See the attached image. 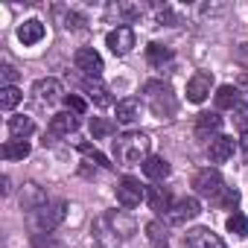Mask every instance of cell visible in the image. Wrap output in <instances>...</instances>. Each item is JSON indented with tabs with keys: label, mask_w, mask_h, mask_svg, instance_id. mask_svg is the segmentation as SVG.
<instances>
[{
	"label": "cell",
	"mask_w": 248,
	"mask_h": 248,
	"mask_svg": "<svg viewBox=\"0 0 248 248\" xmlns=\"http://www.w3.org/2000/svg\"><path fill=\"white\" fill-rule=\"evenodd\" d=\"M233 59H236V64H239V67H245V70H248V44H239V47H236V53H233Z\"/></svg>",
	"instance_id": "39"
},
{
	"label": "cell",
	"mask_w": 248,
	"mask_h": 248,
	"mask_svg": "<svg viewBox=\"0 0 248 248\" xmlns=\"http://www.w3.org/2000/svg\"><path fill=\"white\" fill-rule=\"evenodd\" d=\"M73 62H76V70L85 73V76L93 79V82H96V79L102 76V70H105V62H102V56H99L93 47H82V50H76Z\"/></svg>",
	"instance_id": "5"
},
{
	"label": "cell",
	"mask_w": 248,
	"mask_h": 248,
	"mask_svg": "<svg viewBox=\"0 0 248 248\" xmlns=\"http://www.w3.org/2000/svg\"><path fill=\"white\" fill-rule=\"evenodd\" d=\"M143 99H146V105L152 108V114L158 120H170L178 111V102H175L172 88L167 82H161V79H149L143 85Z\"/></svg>",
	"instance_id": "2"
},
{
	"label": "cell",
	"mask_w": 248,
	"mask_h": 248,
	"mask_svg": "<svg viewBox=\"0 0 248 248\" xmlns=\"http://www.w3.org/2000/svg\"><path fill=\"white\" fill-rule=\"evenodd\" d=\"M239 146H242V155L248 158V132H242V138H239Z\"/></svg>",
	"instance_id": "40"
},
{
	"label": "cell",
	"mask_w": 248,
	"mask_h": 248,
	"mask_svg": "<svg viewBox=\"0 0 248 248\" xmlns=\"http://www.w3.org/2000/svg\"><path fill=\"white\" fill-rule=\"evenodd\" d=\"M219 129H222V117H219V114H207V111H204V114L196 117V135H199L202 140L213 138Z\"/></svg>",
	"instance_id": "21"
},
{
	"label": "cell",
	"mask_w": 248,
	"mask_h": 248,
	"mask_svg": "<svg viewBox=\"0 0 248 248\" xmlns=\"http://www.w3.org/2000/svg\"><path fill=\"white\" fill-rule=\"evenodd\" d=\"M91 245L93 248H117L120 245V236L114 233V228L108 225L105 216L93 219V225H91Z\"/></svg>",
	"instance_id": "9"
},
{
	"label": "cell",
	"mask_w": 248,
	"mask_h": 248,
	"mask_svg": "<svg viewBox=\"0 0 248 248\" xmlns=\"http://www.w3.org/2000/svg\"><path fill=\"white\" fill-rule=\"evenodd\" d=\"M170 59H172V50H170V47H164V44H155V41L146 47V62H149L152 67H164Z\"/></svg>",
	"instance_id": "26"
},
{
	"label": "cell",
	"mask_w": 248,
	"mask_h": 248,
	"mask_svg": "<svg viewBox=\"0 0 248 248\" xmlns=\"http://www.w3.org/2000/svg\"><path fill=\"white\" fill-rule=\"evenodd\" d=\"M44 204H47V193H44L35 181H27L24 190H21V207L30 210V213H35V210H41Z\"/></svg>",
	"instance_id": "13"
},
{
	"label": "cell",
	"mask_w": 248,
	"mask_h": 248,
	"mask_svg": "<svg viewBox=\"0 0 248 248\" xmlns=\"http://www.w3.org/2000/svg\"><path fill=\"white\" fill-rule=\"evenodd\" d=\"M225 228L233 233V236H248V216H242V213H233V216H228V222H225Z\"/></svg>",
	"instance_id": "31"
},
{
	"label": "cell",
	"mask_w": 248,
	"mask_h": 248,
	"mask_svg": "<svg viewBox=\"0 0 248 248\" xmlns=\"http://www.w3.org/2000/svg\"><path fill=\"white\" fill-rule=\"evenodd\" d=\"M105 44L114 56H129L135 50V30L132 27H117L105 35Z\"/></svg>",
	"instance_id": "7"
},
{
	"label": "cell",
	"mask_w": 248,
	"mask_h": 248,
	"mask_svg": "<svg viewBox=\"0 0 248 248\" xmlns=\"http://www.w3.org/2000/svg\"><path fill=\"white\" fill-rule=\"evenodd\" d=\"M56 15H59V21H62V27H64V30L79 32V30H85V27H88V18H85L82 12L70 9V6H56Z\"/></svg>",
	"instance_id": "22"
},
{
	"label": "cell",
	"mask_w": 248,
	"mask_h": 248,
	"mask_svg": "<svg viewBox=\"0 0 248 248\" xmlns=\"http://www.w3.org/2000/svg\"><path fill=\"white\" fill-rule=\"evenodd\" d=\"M138 117H140V102H138L135 96L117 102V123H123V126H132Z\"/></svg>",
	"instance_id": "23"
},
{
	"label": "cell",
	"mask_w": 248,
	"mask_h": 248,
	"mask_svg": "<svg viewBox=\"0 0 248 248\" xmlns=\"http://www.w3.org/2000/svg\"><path fill=\"white\" fill-rule=\"evenodd\" d=\"M143 199H146V190H143V184H140L138 178L126 175V178H123V181L117 184V202H120V207L135 210Z\"/></svg>",
	"instance_id": "4"
},
{
	"label": "cell",
	"mask_w": 248,
	"mask_h": 248,
	"mask_svg": "<svg viewBox=\"0 0 248 248\" xmlns=\"http://www.w3.org/2000/svg\"><path fill=\"white\" fill-rule=\"evenodd\" d=\"M158 21H161V24H167V27H178V24H184V21H181V15H178V12H172L170 6H164V9L158 12Z\"/></svg>",
	"instance_id": "34"
},
{
	"label": "cell",
	"mask_w": 248,
	"mask_h": 248,
	"mask_svg": "<svg viewBox=\"0 0 248 248\" xmlns=\"http://www.w3.org/2000/svg\"><path fill=\"white\" fill-rule=\"evenodd\" d=\"M117 132V126L111 120H105V117H91V135H93V140H105V138H111Z\"/></svg>",
	"instance_id": "28"
},
{
	"label": "cell",
	"mask_w": 248,
	"mask_h": 248,
	"mask_svg": "<svg viewBox=\"0 0 248 248\" xmlns=\"http://www.w3.org/2000/svg\"><path fill=\"white\" fill-rule=\"evenodd\" d=\"M88 96H91V102H93V105H99V108H108V105H114V96H111V91H108L105 85H99V82H91V85H88Z\"/></svg>",
	"instance_id": "27"
},
{
	"label": "cell",
	"mask_w": 248,
	"mask_h": 248,
	"mask_svg": "<svg viewBox=\"0 0 248 248\" xmlns=\"http://www.w3.org/2000/svg\"><path fill=\"white\" fill-rule=\"evenodd\" d=\"M181 248H225V242L210 228H190L181 239Z\"/></svg>",
	"instance_id": "10"
},
{
	"label": "cell",
	"mask_w": 248,
	"mask_h": 248,
	"mask_svg": "<svg viewBox=\"0 0 248 248\" xmlns=\"http://www.w3.org/2000/svg\"><path fill=\"white\" fill-rule=\"evenodd\" d=\"M0 76H3V88H12L18 82V70L12 64H3V70H0Z\"/></svg>",
	"instance_id": "38"
},
{
	"label": "cell",
	"mask_w": 248,
	"mask_h": 248,
	"mask_svg": "<svg viewBox=\"0 0 248 248\" xmlns=\"http://www.w3.org/2000/svg\"><path fill=\"white\" fill-rule=\"evenodd\" d=\"M24 99V93H21V88H0V108H3V111H12L18 102Z\"/></svg>",
	"instance_id": "30"
},
{
	"label": "cell",
	"mask_w": 248,
	"mask_h": 248,
	"mask_svg": "<svg viewBox=\"0 0 248 248\" xmlns=\"http://www.w3.org/2000/svg\"><path fill=\"white\" fill-rule=\"evenodd\" d=\"M30 155V143L27 140H6L3 143V158L6 161H24Z\"/></svg>",
	"instance_id": "29"
},
{
	"label": "cell",
	"mask_w": 248,
	"mask_h": 248,
	"mask_svg": "<svg viewBox=\"0 0 248 248\" xmlns=\"http://www.w3.org/2000/svg\"><path fill=\"white\" fill-rule=\"evenodd\" d=\"M140 167H143V175H146V178H152V181H164V178L172 172L170 161H167V158H158V155H149Z\"/></svg>",
	"instance_id": "19"
},
{
	"label": "cell",
	"mask_w": 248,
	"mask_h": 248,
	"mask_svg": "<svg viewBox=\"0 0 248 248\" xmlns=\"http://www.w3.org/2000/svg\"><path fill=\"white\" fill-rule=\"evenodd\" d=\"M213 202H216V204H219L222 210H233V207L239 204V193H236L233 187H225V190H222V193H219V196H216Z\"/></svg>",
	"instance_id": "32"
},
{
	"label": "cell",
	"mask_w": 248,
	"mask_h": 248,
	"mask_svg": "<svg viewBox=\"0 0 248 248\" xmlns=\"http://www.w3.org/2000/svg\"><path fill=\"white\" fill-rule=\"evenodd\" d=\"M64 105H67V111H73V114H82L88 105H85V99L82 96H76V93H70V96H64Z\"/></svg>",
	"instance_id": "37"
},
{
	"label": "cell",
	"mask_w": 248,
	"mask_h": 248,
	"mask_svg": "<svg viewBox=\"0 0 248 248\" xmlns=\"http://www.w3.org/2000/svg\"><path fill=\"white\" fill-rule=\"evenodd\" d=\"M239 105V88L236 85H222L216 91V108H236Z\"/></svg>",
	"instance_id": "25"
},
{
	"label": "cell",
	"mask_w": 248,
	"mask_h": 248,
	"mask_svg": "<svg viewBox=\"0 0 248 248\" xmlns=\"http://www.w3.org/2000/svg\"><path fill=\"white\" fill-rule=\"evenodd\" d=\"M117 12L126 18V21H135V18H140V15H143V9H140V6H132V3H120V6H117Z\"/></svg>",
	"instance_id": "36"
},
{
	"label": "cell",
	"mask_w": 248,
	"mask_h": 248,
	"mask_svg": "<svg viewBox=\"0 0 248 248\" xmlns=\"http://www.w3.org/2000/svg\"><path fill=\"white\" fill-rule=\"evenodd\" d=\"M79 152H82L85 158H91L93 164H99V167H105V170L111 167V164H108V158H105V155H102V152H99L96 146H91V143H79Z\"/></svg>",
	"instance_id": "33"
},
{
	"label": "cell",
	"mask_w": 248,
	"mask_h": 248,
	"mask_svg": "<svg viewBox=\"0 0 248 248\" xmlns=\"http://www.w3.org/2000/svg\"><path fill=\"white\" fill-rule=\"evenodd\" d=\"M233 146H236V140L233 138H228V135H222V138H213L210 140V161L213 164H225L231 155H233Z\"/></svg>",
	"instance_id": "18"
},
{
	"label": "cell",
	"mask_w": 248,
	"mask_h": 248,
	"mask_svg": "<svg viewBox=\"0 0 248 248\" xmlns=\"http://www.w3.org/2000/svg\"><path fill=\"white\" fill-rule=\"evenodd\" d=\"M105 219H108V225L114 228V233L120 239H129L135 233V219L126 210H111V213H105Z\"/></svg>",
	"instance_id": "16"
},
{
	"label": "cell",
	"mask_w": 248,
	"mask_h": 248,
	"mask_svg": "<svg viewBox=\"0 0 248 248\" xmlns=\"http://www.w3.org/2000/svg\"><path fill=\"white\" fill-rule=\"evenodd\" d=\"M79 129V117L73 111H62V114H53L50 117V132L59 135V138H67Z\"/></svg>",
	"instance_id": "14"
},
{
	"label": "cell",
	"mask_w": 248,
	"mask_h": 248,
	"mask_svg": "<svg viewBox=\"0 0 248 248\" xmlns=\"http://www.w3.org/2000/svg\"><path fill=\"white\" fill-rule=\"evenodd\" d=\"M146 204L155 210V213H170L172 210V196L167 187H146Z\"/></svg>",
	"instance_id": "17"
},
{
	"label": "cell",
	"mask_w": 248,
	"mask_h": 248,
	"mask_svg": "<svg viewBox=\"0 0 248 248\" xmlns=\"http://www.w3.org/2000/svg\"><path fill=\"white\" fill-rule=\"evenodd\" d=\"M210 91H213V73L199 70V73L190 76V82H187V99H190V102L202 105V102L210 96Z\"/></svg>",
	"instance_id": "8"
},
{
	"label": "cell",
	"mask_w": 248,
	"mask_h": 248,
	"mask_svg": "<svg viewBox=\"0 0 248 248\" xmlns=\"http://www.w3.org/2000/svg\"><path fill=\"white\" fill-rule=\"evenodd\" d=\"M193 187H196V193H199V196H207V199H216V196L225 190L219 170H210V167L196 172V178H193Z\"/></svg>",
	"instance_id": "6"
},
{
	"label": "cell",
	"mask_w": 248,
	"mask_h": 248,
	"mask_svg": "<svg viewBox=\"0 0 248 248\" xmlns=\"http://www.w3.org/2000/svg\"><path fill=\"white\" fill-rule=\"evenodd\" d=\"M64 216H67V202H47L41 210H35V219H32V225H35V231H41V233H50V231H56L62 222H64Z\"/></svg>",
	"instance_id": "3"
},
{
	"label": "cell",
	"mask_w": 248,
	"mask_h": 248,
	"mask_svg": "<svg viewBox=\"0 0 248 248\" xmlns=\"http://www.w3.org/2000/svg\"><path fill=\"white\" fill-rule=\"evenodd\" d=\"M32 93H35L38 102H56V99H62V82L53 79V76L38 79V82L32 85Z\"/></svg>",
	"instance_id": "15"
},
{
	"label": "cell",
	"mask_w": 248,
	"mask_h": 248,
	"mask_svg": "<svg viewBox=\"0 0 248 248\" xmlns=\"http://www.w3.org/2000/svg\"><path fill=\"white\" fill-rule=\"evenodd\" d=\"M146 236H149L152 248H167V245H170V231H167V225H164L161 219H152V222L146 225Z\"/></svg>",
	"instance_id": "24"
},
{
	"label": "cell",
	"mask_w": 248,
	"mask_h": 248,
	"mask_svg": "<svg viewBox=\"0 0 248 248\" xmlns=\"http://www.w3.org/2000/svg\"><path fill=\"white\" fill-rule=\"evenodd\" d=\"M199 213H202V204H199V199L187 196V199H178L167 216H170V222H172V225H187V222H190V219H196Z\"/></svg>",
	"instance_id": "11"
},
{
	"label": "cell",
	"mask_w": 248,
	"mask_h": 248,
	"mask_svg": "<svg viewBox=\"0 0 248 248\" xmlns=\"http://www.w3.org/2000/svg\"><path fill=\"white\" fill-rule=\"evenodd\" d=\"M32 132H35L32 117H27V114H15V117H9V135H12V140H27Z\"/></svg>",
	"instance_id": "20"
},
{
	"label": "cell",
	"mask_w": 248,
	"mask_h": 248,
	"mask_svg": "<svg viewBox=\"0 0 248 248\" xmlns=\"http://www.w3.org/2000/svg\"><path fill=\"white\" fill-rule=\"evenodd\" d=\"M233 123H236L239 129L248 132V105H245V102H239V105L233 108Z\"/></svg>",
	"instance_id": "35"
},
{
	"label": "cell",
	"mask_w": 248,
	"mask_h": 248,
	"mask_svg": "<svg viewBox=\"0 0 248 248\" xmlns=\"http://www.w3.org/2000/svg\"><path fill=\"white\" fill-rule=\"evenodd\" d=\"M44 35H47V27H44L38 18H30V21H24V24L18 27V41H21L24 47H35L38 41H44Z\"/></svg>",
	"instance_id": "12"
},
{
	"label": "cell",
	"mask_w": 248,
	"mask_h": 248,
	"mask_svg": "<svg viewBox=\"0 0 248 248\" xmlns=\"http://www.w3.org/2000/svg\"><path fill=\"white\" fill-rule=\"evenodd\" d=\"M149 146H152L149 135H143V132H123L114 140V158L120 164H126V167L143 164L149 158Z\"/></svg>",
	"instance_id": "1"
}]
</instances>
